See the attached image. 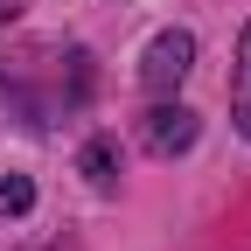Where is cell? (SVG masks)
<instances>
[{
	"mask_svg": "<svg viewBox=\"0 0 251 251\" xmlns=\"http://www.w3.org/2000/svg\"><path fill=\"white\" fill-rule=\"evenodd\" d=\"M188 63H196V42L181 35V28H168V35L147 42V63H140V84L153 91V98H168V91L188 77Z\"/></svg>",
	"mask_w": 251,
	"mask_h": 251,
	"instance_id": "1",
	"label": "cell"
},
{
	"mask_svg": "<svg viewBox=\"0 0 251 251\" xmlns=\"http://www.w3.org/2000/svg\"><path fill=\"white\" fill-rule=\"evenodd\" d=\"M147 147H153V153L196 147V112H188V105H153V112H147Z\"/></svg>",
	"mask_w": 251,
	"mask_h": 251,
	"instance_id": "2",
	"label": "cell"
},
{
	"mask_svg": "<svg viewBox=\"0 0 251 251\" xmlns=\"http://www.w3.org/2000/svg\"><path fill=\"white\" fill-rule=\"evenodd\" d=\"M237 119H244V133H251V28H244V42H237Z\"/></svg>",
	"mask_w": 251,
	"mask_h": 251,
	"instance_id": "3",
	"label": "cell"
},
{
	"mask_svg": "<svg viewBox=\"0 0 251 251\" xmlns=\"http://www.w3.org/2000/svg\"><path fill=\"white\" fill-rule=\"evenodd\" d=\"M28 202H35V188H28V175H7V181H0V216H21Z\"/></svg>",
	"mask_w": 251,
	"mask_h": 251,
	"instance_id": "4",
	"label": "cell"
},
{
	"mask_svg": "<svg viewBox=\"0 0 251 251\" xmlns=\"http://www.w3.org/2000/svg\"><path fill=\"white\" fill-rule=\"evenodd\" d=\"M84 175L98 181V188L112 181V147H105V140H98V147H84Z\"/></svg>",
	"mask_w": 251,
	"mask_h": 251,
	"instance_id": "5",
	"label": "cell"
}]
</instances>
